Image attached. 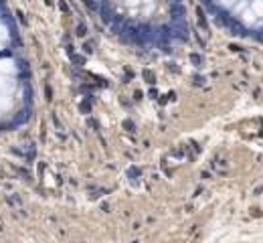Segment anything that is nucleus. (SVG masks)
Masks as SVG:
<instances>
[{"instance_id":"obj_10","label":"nucleus","mask_w":263,"mask_h":243,"mask_svg":"<svg viewBox=\"0 0 263 243\" xmlns=\"http://www.w3.org/2000/svg\"><path fill=\"white\" fill-rule=\"evenodd\" d=\"M144 77H146V79H148V81H150V83H154V75H152V73H150V71H144Z\"/></svg>"},{"instance_id":"obj_4","label":"nucleus","mask_w":263,"mask_h":243,"mask_svg":"<svg viewBox=\"0 0 263 243\" xmlns=\"http://www.w3.org/2000/svg\"><path fill=\"white\" fill-rule=\"evenodd\" d=\"M87 35V27H85V24H79V27H77V37H85Z\"/></svg>"},{"instance_id":"obj_12","label":"nucleus","mask_w":263,"mask_h":243,"mask_svg":"<svg viewBox=\"0 0 263 243\" xmlns=\"http://www.w3.org/2000/svg\"><path fill=\"white\" fill-rule=\"evenodd\" d=\"M79 108H81V109H83V112H89V109H91V105H89V104H87V101H83V104H81V105H79Z\"/></svg>"},{"instance_id":"obj_16","label":"nucleus","mask_w":263,"mask_h":243,"mask_svg":"<svg viewBox=\"0 0 263 243\" xmlns=\"http://www.w3.org/2000/svg\"><path fill=\"white\" fill-rule=\"evenodd\" d=\"M2 4H4V0H0V6H2Z\"/></svg>"},{"instance_id":"obj_6","label":"nucleus","mask_w":263,"mask_h":243,"mask_svg":"<svg viewBox=\"0 0 263 243\" xmlns=\"http://www.w3.org/2000/svg\"><path fill=\"white\" fill-rule=\"evenodd\" d=\"M83 2L87 4V6L91 8V10H97V8H99V4H95V0H83Z\"/></svg>"},{"instance_id":"obj_8","label":"nucleus","mask_w":263,"mask_h":243,"mask_svg":"<svg viewBox=\"0 0 263 243\" xmlns=\"http://www.w3.org/2000/svg\"><path fill=\"white\" fill-rule=\"evenodd\" d=\"M45 95H47V99H49V101L53 99V89H51L49 85H47V87H45Z\"/></svg>"},{"instance_id":"obj_13","label":"nucleus","mask_w":263,"mask_h":243,"mask_svg":"<svg viewBox=\"0 0 263 243\" xmlns=\"http://www.w3.org/2000/svg\"><path fill=\"white\" fill-rule=\"evenodd\" d=\"M83 49H85V53H87V55H89V53H93V49H91V45H89V43L83 47Z\"/></svg>"},{"instance_id":"obj_11","label":"nucleus","mask_w":263,"mask_h":243,"mask_svg":"<svg viewBox=\"0 0 263 243\" xmlns=\"http://www.w3.org/2000/svg\"><path fill=\"white\" fill-rule=\"evenodd\" d=\"M59 8H61L63 12H69V4L67 2H59Z\"/></svg>"},{"instance_id":"obj_5","label":"nucleus","mask_w":263,"mask_h":243,"mask_svg":"<svg viewBox=\"0 0 263 243\" xmlns=\"http://www.w3.org/2000/svg\"><path fill=\"white\" fill-rule=\"evenodd\" d=\"M198 23H200V27H202V28H205V27H206V20H205V14H202V10H200V8H198Z\"/></svg>"},{"instance_id":"obj_7","label":"nucleus","mask_w":263,"mask_h":243,"mask_svg":"<svg viewBox=\"0 0 263 243\" xmlns=\"http://www.w3.org/2000/svg\"><path fill=\"white\" fill-rule=\"evenodd\" d=\"M124 128H126L128 132H136V130H134V128H136V126H134V122H128L126 120V122H124Z\"/></svg>"},{"instance_id":"obj_14","label":"nucleus","mask_w":263,"mask_h":243,"mask_svg":"<svg viewBox=\"0 0 263 243\" xmlns=\"http://www.w3.org/2000/svg\"><path fill=\"white\" fill-rule=\"evenodd\" d=\"M45 2H47V4H53V0H45Z\"/></svg>"},{"instance_id":"obj_15","label":"nucleus","mask_w":263,"mask_h":243,"mask_svg":"<svg viewBox=\"0 0 263 243\" xmlns=\"http://www.w3.org/2000/svg\"><path fill=\"white\" fill-rule=\"evenodd\" d=\"M259 39H261V41H263V33H261V35H259Z\"/></svg>"},{"instance_id":"obj_9","label":"nucleus","mask_w":263,"mask_h":243,"mask_svg":"<svg viewBox=\"0 0 263 243\" xmlns=\"http://www.w3.org/2000/svg\"><path fill=\"white\" fill-rule=\"evenodd\" d=\"M73 61H75L77 65H83V63H85V59H83V57H77V55H73Z\"/></svg>"},{"instance_id":"obj_2","label":"nucleus","mask_w":263,"mask_h":243,"mask_svg":"<svg viewBox=\"0 0 263 243\" xmlns=\"http://www.w3.org/2000/svg\"><path fill=\"white\" fill-rule=\"evenodd\" d=\"M97 10H99V16H101V18L105 20V23H109V20H111V16H114V14H111V10H109V6H107L105 2H103V4H99V8H97Z\"/></svg>"},{"instance_id":"obj_3","label":"nucleus","mask_w":263,"mask_h":243,"mask_svg":"<svg viewBox=\"0 0 263 243\" xmlns=\"http://www.w3.org/2000/svg\"><path fill=\"white\" fill-rule=\"evenodd\" d=\"M150 28L148 27H140L138 28V39H142V41H150Z\"/></svg>"},{"instance_id":"obj_1","label":"nucleus","mask_w":263,"mask_h":243,"mask_svg":"<svg viewBox=\"0 0 263 243\" xmlns=\"http://www.w3.org/2000/svg\"><path fill=\"white\" fill-rule=\"evenodd\" d=\"M172 16H174V23H184V8L178 2H172Z\"/></svg>"}]
</instances>
